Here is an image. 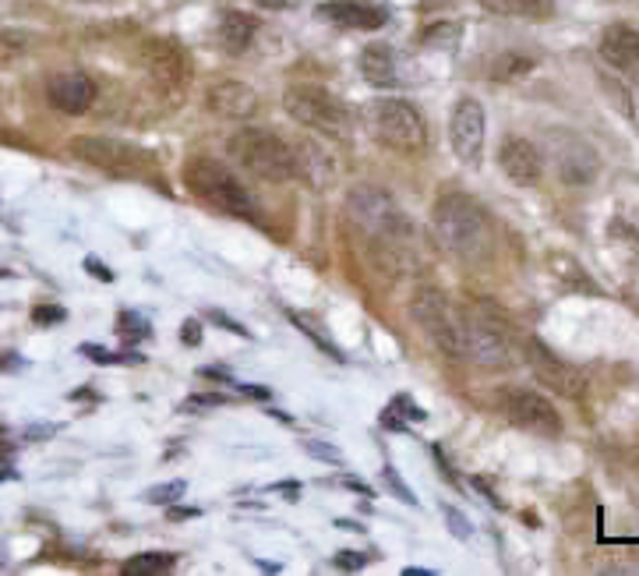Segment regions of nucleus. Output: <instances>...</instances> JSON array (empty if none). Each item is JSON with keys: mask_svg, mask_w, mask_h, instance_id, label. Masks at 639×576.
<instances>
[{"mask_svg": "<svg viewBox=\"0 0 639 576\" xmlns=\"http://www.w3.org/2000/svg\"><path fill=\"white\" fill-rule=\"evenodd\" d=\"M432 230L442 244L459 262H477L491 252V216L477 199L463 191H445L432 209Z\"/></svg>", "mask_w": 639, "mask_h": 576, "instance_id": "nucleus-1", "label": "nucleus"}, {"mask_svg": "<svg viewBox=\"0 0 639 576\" xmlns=\"http://www.w3.org/2000/svg\"><path fill=\"white\" fill-rule=\"evenodd\" d=\"M226 152L230 160H237V166H244L251 178L258 181H294L301 174V160H297V149L283 142L276 131H265V128H241L226 139Z\"/></svg>", "mask_w": 639, "mask_h": 576, "instance_id": "nucleus-2", "label": "nucleus"}, {"mask_svg": "<svg viewBox=\"0 0 639 576\" xmlns=\"http://www.w3.org/2000/svg\"><path fill=\"white\" fill-rule=\"evenodd\" d=\"M184 188L205 205L220 209L226 216L255 220V202H251L247 188L237 181V174L220 160L209 156H191L184 163Z\"/></svg>", "mask_w": 639, "mask_h": 576, "instance_id": "nucleus-3", "label": "nucleus"}, {"mask_svg": "<svg viewBox=\"0 0 639 576\" xmlns=\"http://www.w3.org/2000/svg\"><path fill=\"white\" fill-rule=\"evenodd\" d=\"M283 107L297 124L325 134V139H346L354 128L351 107L322 85H290L283 92Z\"/></svg>", "mask_w": 639, "mask_h": 576, "instance_id": "nucleus-4", "label": "nucleus"}, {"mask_svg": "<svg viewBox=\"0 0 639 576\" xmlns=\"http://www.w3.org/2000/svg\"><path fill=\"white\" fill-rule=\"evenodd\" d=\"M367 121H372V131L382 145H389L393 152H420L428 145V121L424 113L406 103V100H378L367 110Z\"/></svg>", "mask_w": 639, "mask_h": 576, "instance_id": "nucleus-5", "label": "nucleus"}, {"mask_svg": "<svg viewBox=\"0 0 639 576\" xmlns=\"http://www.w3.org/2000/svg\"><path fill=\"white\" fill-rule=\"evenodd\" d=\"M459 347H463V357L480 364V368H506L513 361V343L506 325L491 319V312L484 309L459 312Z\"/></svg>", "mask_w": 639, "mask_h": 576, "instance_id": "nucleus-6", "label": "nucleus"}, {"mask_svg": "<svg viewBox=\"0 0 639 576\" xmlns=\"http://www.w3.org/2000/svg\"><path fill=\"white\" fill-rule=\"evenodd\" d=\"M346 209H351L354 223L364 230L372 241H399L403 234H410V223L399 213V205L385 195L382 188L372 184H361L351 199H346Z\"/></svg>", "mask_w": 639, "mask_h": 576, "instance_id": "nucleus-7", "label": "nucleus"}, {"mask_svg": "<svg viewBox=\"0 0 639 576\" xmlns=\"http://www.w3.org/2000/svg\"><path fill=\"white\" fill-rule=\"evenodd\" d=\"M68 152L85 166L106 170V174L118 178H134L149 166V156L142 149H134L121 139H106V134H79V139L68 142Z\"/></svg>", "mask_w": 639, "mask_h": 576, "instance_id": "nucleus-8", "label": "nucleus"}, {"mask_svg": "<svg viewBox=\"0 0 639 576\" xmlns=\"http://www.w3.org/2000/svg\"><path fill=\"white\" fill-rule=\"evenodd\" d=\"M410 315H414V322L420 325V330L428 333V340H435V347L445 357H453V361L463 357V347H459V312L453 309L449 301H445L442 291H435V286H424V291H417L414 301H410Z\"/></svg>", "mask_w": 639, "mask_h": 576, "instance_id": "nucleus-9", "label": "nucleus"}, {"mask_svg": "<svg viewBox=\"0 0 639 576\" xmlns=\"http://www.w3.org/2000/svg\"><path fill=\"white\" fill-rule=\"evenodd\" d=\"M501 414H506L516 428L534 432V435H561V414L555 411V403L548 396H540L534 390H509L501 393Z\"/></svg>", "mask_w": 639, "mask_h": 576, "instance_id": "nucleus-10", "label": "nucleus"}, {"mask_svg": "<svg viewBox=\"0 0 639 576\" xmlns=\"http://www.w3.org/2000/svg\"><path fill=\"white\" fill-rule=\"evenodd\" d=\"M527 364H530L534 378L540 382V386H548L551 393L566 396V400H579V396H584V386H587L584 375H579L566 357H558V354L548 347V343L527 340Z\"/></svg>", "mask_w": 639, "mask_h": 576, "instance_id": "nucleus-11", "label": "nucleus"}, {"mask_svg": "<svg viewBox=\"0 0 639 576\" xmlns=\"http://www.w3.org/2000/svg\"><path fill=\"white\" fill-rule=\"evenodd\" d=\"M484 131H488L484 107L474 100V95H463V100H456L453 118H449V142H453V152L463 163H477L480 160Z\"/></svg>", "mask_w": 639, "mask_h": 576, "instance_id": "nucleus-12", "label": "nucleus"}, {"mask_svg": "<svg viewBox=\"0 0 639 576\" xmlns=\"http://www.w3.org/2000/svg\"><path fill=\"white\" fill-rule=\"evenodd\" d=\"M142 68L166 89H184L191 82V57L178 40H149L142 47Z\"/></svg>", "mask_w": 639, "mask_h": 576, "instance_id": "nucleus-13", "label": "nucleus"}, {"mask_svg": "<svg viewBox=\"0 0 639 576\" xmlns=\"http://www.w3.org/2000/svg\"><path fill=\"white\" fill-rule=\"evenodd\" d=\"M555 166H558V178L579 188V184H590L597 178V149L590 142H584L579 134H555Z\"/></svg>", "mask_w": 639, "mask_h": 576, "instance_id": "nucleus-14", "label": "nucleus"}, {"mask_svg": "<svg viewBox=\"0 0 639 576\" xmlns=\"http://www.w3.org/2000/svg\"><path fill=\"white\" fill-rule=\"evenodd\" d=\"M95 82L89 79L85 71H57L50 74L47 82V100L53 110L61 113H71V118H79V113H89L92 103H95Z\"/></svg>", "mask_w": 639, "mask_h": 576, "instance_id": "nucleus-15", "label": "nucleus"}, {"mask_svg": "<svg viewBox=\"0 0 639 576\" xmlns=\"http://www.w3.org/2000/svg\"><path fill=\"white\" fill-rule=\"evenodd\" d=\"M205 107L216 113V118L247 121V118H255V113H258V92L251 89L247 82L223 79V82H212L205 89Z\"/></svg>", "mask_w": 639, "mask_h": 576, "instance_id": "nucleus-16", "label": "nucleus"}, {"mask_svg": "<svg viewBox=\"0 0 639 576\" xmlns=\"http://www.w3.org/2000/svg\"><path fill=\"white\" fill-rule=\"evenodd\" d=\"M498 166H501V174H506L519 188H530V184H537L540 178H545V156H540L537 145L527 142V139H506V142H501Z\"/></svg>", "mask_w": 639, "mask_h": 576, "instance_id": "nucleus-17", "label": "nucleus"}, {"mask_svg": "<svg viewBox=\"0 0 639 576\" xmlns=\"http://www.w3.org/2000/svg\"><path fill=\"white\" fill-rule=\"evenodd\" d=\"M605 64H611L615 71L632 74L639 71V29L626 26V22H615L600 32V43H597Z\"/></svg>", "mask_w": 639, "mask_h": 576, "instance_id": "nucleus-18", "label": "nucleus"}, {"mask_svg": "<svg viewBox=\"0 0 639 576\" xmlns=\"http://www.w3.org/2000/svg\"><path fill=\"white\" fill-rule=\"evenodd\" d=\"M318 18L343 29H364V32H375L389 22L385 8L364 4V0H325V4H318Z\"/></svg>", "mask_w": 639, "mask_h": 576, "instance_id": "nucleus-19", "label": "nucleus"}, {"mask_svg": "<svg viewBox=\"0 0 639 576\" xmlns=\"http://www.w3.org/2000/svg\"><path fill=\"white\" fill-rule=\"evenodd\" d=\"M255 32H258V18H251L244 11H226L220 18V43L226 53H244L251 40H255Z\"/></svg>", "mask_w": 639, "mask_h": 576, "instance_id": "nucleus-20", "label": "nucleus"}, {"mask_svg": "<svg viewBox=\"0 0 639 576\" xmlns=\"http://www.w3.org/2000/svg\"><path fill=\"white\" fill-rule=\"evenodd\" d=\"M361 74L372 85H396V57L385 43H375L361 53Z\"/></svg>", "mask_w": 639, "mask_h": 576, "instance_id": "nucleus-21", "label": "nucleus"}, {"mask_svg": "<svg viewBox=\"0 0 639 576\" xmlns=\"http://www.w3.org/2000/svg\"><path fill=\"white\" fill-rule=\"evenodd\" d=\"M477 4L484 11H491V14L534 18V22H540V18H551V11H555V0H477Z\"/></svg>", "mask_w": 639, "mask_h": 576, "instance_id": "nucleus-22", "label": "nucleus"}, {"mask_svg": "<svg viewBox=\"0 0 639 576\" xmlns=\"http://www.w3.org/2000/svg\"><path fill=\"white\" fill-rule=\"evenodd\" d=\"M551 269H555V276H558V280H566L569 286H576V291L600 294V286L584 273V265H579L576 259H569V255H555V259H551Z\"/></svg>", "mask_w": 639, "mask_h": 576, "instance_id": "nucleus-23", "label": "nucleus"}, {"mask_svg": "<svg viewBox=\"0 0 639 576\" xmlns=\"http://www.w3.org/2000/svg\"><path fill=\"white\" fill-rule=\"evenodd\" d=\"M534 71V61L523 53H501L491 61V79L495 82H513V79H523V74Z\"/></svg>", "mask_w": 639, "mask_h": 576, "instance_id": "nucleus-24", "label": "nucleus"}, {"mask_svg": "<svg viewBox=\"0 0 639 576\" xmlns=\"http://www.w3.org/2000/svg\"><path fill=\"white\" fill-rule=\"evenodd\" d=\"M173 566H178L173 552H142L124 563V573H170Z\"/></svg>", "mask_w": 639, "mask_h": 576, "instance_id": "nucleus-25", "label": "nucleus"}, {"mask_svg": "<svg viewBox=\"0 0 639 576\" xmlns=\"http://www.w3.org/2000/svg\"><path fill=\"white\" fill-rule=\"evenodd\" d=\"M459 36H463V26H456V22H438V26H432V29H424V32H420V43H424V47H442V50H449V47H456Z\"/></svg>", "mask_w": 639, "mask_h": 576, "instance_id": "nucleus-26", "label": "nucleus"}, {"mask_svg": "<svg viewBox=\"0 0 639 576\" xmlns=\"http://www.w3.org/2000/svg\"><path fill=\"white\" fill-rule=\"evenodd\" d=\"M118 333H121V340L134 343V340H149V336H152V325H149L139 312H121V315H118Z\"/></svg>", "mask_w": 639, "mask_h": 576, "instance_id": "nucleus-27", "label": "nucleus"}, {"mask_svg": "<svg viewBox=\"0 0 639 576\" xmlns=\"http://www.w3.org/2000/svg\"><path fill=\"white\" fill-rule=\"evenodd\" d=\"M187 492V482H166V485H152L142 498L152 506H170V503H178V498H184Z\"/></svg>", "mask_w": 639, "mask_h": 576, "instance_id": "nucleus-28", "label": "nucleus"}, {"mask_svg": "<svg viewBox=\"0 0 639 576\" xmlns=\"http://www.w3.org/2000/svg\"><path fill=\"white\" fill-rule=\"evenodd\" d=\"M26 43L22 32H0V64H14L26 53Z\"/></svg>", "mask_w": 639, "mask_h": 576, "instance_id": "nucleus-29", "label": "nucleus"}, {"mask_svg": "<svg viewBox=\"0 0 639 576\" xmlns=\"http://www.w3.org/2000/svg\"><path fill=\"white\" fill-rule=\"evenodd\" d=\"M82 354H89L95 364H142V361H145L142 354H110V351H103V347H92V343H85Z\"/></svg>", "mask_w": 639, "mask_h": 576, "instance_id": "nucleus-30", "label": "nucleus"}, {"mask_svg": "<svg viewBox=\"0 0 639 576\" xmlns=\"http://www.w3.org/2000/svg\"><path fill=\"white\" fill-rule=\"evenodd\" d=\"M226 403V396H220V393H205V396H191V400H184L181 403V411L184 414H195V411H205V407H223Z\"/></svg>", "mask_w": 639, "mask_h": 576, "instance_id": "nucleus-31", "label": "nucleus"}, {"mask_svg": "<svg viewBox=\"0 0 639 576\" xmlns=\"http://www.w3.org/2000/svg\"><path fill=\"white\" fill-rule=\"evenodd\" d=\"M445 521H449V530H453V537H459V542H467V537L474 534L467 516H463L459 509H453V506H445Z\"/></svg>", "mask_w": 639, "mask_h": 576, "instance_id": "nucleus-32", "label": "nucleus"}, {"mask_svg": "<svg viewBox=\"0 0 639 576\" xmlns=\"http://www.w3.org/2000/svg\"><path fill=\"white\" fill-rule=\"evenodd\" d=\"M68 312L64 309H57V304H40V309H32V322L36 325H57V322H64Z\"/></svg>", "mask_w": 639, "mask_h": 576, "instance_id": "nucleus-33", "label": "nucleus"}, {"mask_svg": "<svg viewBox=\"0 0 639 576\" xmlns=\"http://www.w3.org/2000/svg\"><path fill=\"white\" fill-rule=\"evenodd\" d=\"M333 563H336L339 569L357 573V569H364L372 559H367V555H361V552H336V559H333Z\"/></svg>", "mask_w": 639, "mask_h": 576, "instance_id": "nucleus-34", "label": "nucleus"}, {"mask_svg": "<svg viewBox=\"0 0 639 576\" xmlns=\"http://www.w3.org/2000/svg\"><path fill=\"white\" fill-rule=\"evenodd\" d=\"M304 449L318 456V459H328V464H343V453L336 446H325V443H304Z\"/></svg>", "mask_w": 639, "mask_h": 576, "instance_id": "nucleus-35", "label": "nucleus"}, {"mask_svg": "<svg viewBox=\"0 0 639 576\" xmlns=\"http://www.w3.org/2000/svg\"><path fill=\"white\" fill-rule=\"evenodd\" d=\"M209 322H212V325H223V330H226V333H237V336L251 340V333L244 330V325H241V322H234V319H230V315H223V312H209Z\"/></svg>", "mask_w": 639, "mask_h": 576, "instance_id": "nucleus-36", "label": "nucleus"}, {"mask_svg": "<svg viewBox=\"0 0 639 576\" xmlns=\"http://www.w3.org/2000/svg\"><path fill=\"white\" fill-rule=\"evenodd\" d=\"M385 482H389V485H393V492H396V495L403 498V503H410V506H417V495H414L410 488H406V485L399 482V474H396L393 467H385Z\"/></svg>", "mask_w": 639, "mask_h": 576, "instance_id": "nucleus-37", "label": "nucleus"}, {"mask_svg": "<svg viewBox=\"0 0 639 576\" xmlns=\"http://www.w3.org/2000/svg\"><path fill=\"white\" fill-rule=\"evenodd\" d=\"M181 340L187 343V347H199V343H202V322H199V319H187L184 330H181Z\"/></svg>", "mask_w": 639, "mask_h": 576, "instance_id": "nucleus-38", "label": "nucleus"}, {"mask_svg": "<svg viewBox=\"0 0 639 576\" xmlns=\"http://www.w3.org/2000/svg\"><path fill=\"white\" fill-rule=\"evenodd\" d=\"M85 269H89V273H92L95 280H103V283H113V273H110V269H106V265H103L100 259H92V255H89V259H85Z\"/></svg>", "mask_w": 639, "mask_h": 576, "instance_id": "nucleus-39", "label": "nucleus"}, {"mask_svg": "<svg viewBox=\"0 0 639 576\" xmlns=\"http://www.w3.org/2000/svg\"><path fill=\"white\" fill-rule=\"evenodd\" d=\"M195 516H199V509H184V506H170V509H166V521H170V524H178V521H195Z\"/></svg>", "mask_w": 639, "mask_h": 576, "instance_id": "nucleus-40", "label": "nucleus"}, {"mask_svg": "<svg viewBox=\"0 0 639 576\" xmlns=\"http://www.w3.org/2000/svg\"><path fill=\"white\" fill-rule=\"evenodd\" d=\"M244 396H255V400H268V390H262V386H237Z\"/></svg>", "mask_w": 639, "mask_h": 576, "instance_id": "nucleus-41", "label": "nucleus"}, {"mask_svg": "<svg viewBox=\"0 0 639 576\" xmlns=\"http://www.w3.org/2000/svg\"><path fill=\"white\" fill-rule=\"evenodd\" d=\"M343 485H346V488H354V492H361V495H372V488L361 485L357 477H343Z\"/></svg>", "mask_w": 639, "mask_h": 576, "instance_id": "nucleus-42", "label": "nucleus"}, {"mask_svg": "<svg viewBox=\"0 0 639 576\" xmlns=\"http://www.w3.org/2000/svg\"><path fill=\"white\" fill-rule=\"evenodd\" d=\"M276 492H286V495L297 498V495H301V485H297V482H283V485H276Z\"/></svg>", "mask_w": 639, "mask_h": 576, "instance_id": "nucleus-43", "label": "nucleus"}, {"mask_svg": "<svg viewBox=\"0 0 639 576\" xmlns=\"http://www.w3.org/2000/svg\"><path fill=\"white\" fill-rule=\"evenodd\" d=\"M14 477V471H0V482H11Z\"/></svg>", "mask_w": 639, "mask_h": 576, "instance_id": "nucleus-44", "label": "nucleus"}, {"mask_svg": "<svg viewBox=\"0 0 639 576\" xmlns=\"http://www.w3.org/2000/svg\"><path fill=\"white\" fill-rule=\"evenodd\" d=\"M0 276H11V273H8V269H0Z\"/></svg>", "mask_w": 639, "mask_h": 576, "instance_id": "nucleus-45", "label": "nucleus"}]
</instances>
